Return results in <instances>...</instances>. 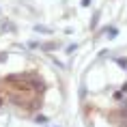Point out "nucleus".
I'll list each match as a JSON object with an SVG mask.
<instances>
[{
	"label": "nucleus",
	"instance_id": "1",
	"mask_svg": "<svg viewBox=\"0 0 127 127\" xmlns=\"http://www.w3.org/2000/svg\"><path fill=\"white\" fill-rule=\"evenodd\" d=\"M43 84L34 75H13L0 80V103L11 101L24 110H34L41 103Z\"/></svg>",
	"mask_w": 127,
	"mask_h": 127
}]
</instances>
